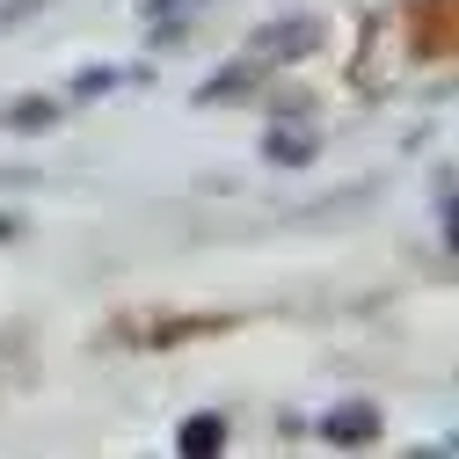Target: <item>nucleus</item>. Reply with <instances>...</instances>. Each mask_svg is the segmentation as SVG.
Listing matches in <instances>:
<instances>
[{
    "label": "nucleus",
    "mask_w": 459,
    "mask_h": 459,
    "mask_svg": "<svg viewBox=\"0 0 459 459\" xmlns=\"http://www.w3.org/2000/svg\"><path fill=\"white\" fill-rule=\"evenodd\" d=\"M321 437L328 445H372L379 437V409H372V401H342V409L321 416Z\"/></svg>",
    "instance_id": "nucleus-1"
},
{
    "label": "nucleus",
    "mask_w": 459,
    "mask_h": 459,
    "mask_svg": "<svg viewBox=\"0 0 459 459\" xmlns=\"http://www.w3.org/2000/svg\"><path fill=\"white\" fill-rule=\"evenodd\" d=\"M416 51L452 59V0H416Z\"/></svg>",
    "instance_id": "nucleus-2"
},
{
    "label": "nucleus",
    "mask_w": 459,
    "mask_h": 459,
    "mask_svg": "<svg viewBox=\"0 0 459 459\" xmlns=\"http://www.w3.org/2000/svg\"><path fill=\"white\" fill-rule=\"evenodd\" d=\"M176 452H183V459H212V452H226V416H190V423L176 430Z\"/></svg>",
    "instance_id": "nucleus-3"
},
{
    "label": "nucleus",
    "mask_w": 459,
    "mask_h": 459,
    "mask_svg": "<svg viewBox=\"0 0 459 459\" xmlns=\"http://www.w3.org/2000/svg\"><path fill=\"white\" fill-rule=\"evenodd\" d=\"M321 30L314 22H277V30H263L255 44H248V59H284V51H307Z\"/></svg>",
    "instance_id": "nucleus-4"
},
{
    "label": "nucleus",
    "mask_w": 459,
    "mask_h": 459,
    "mask_svg": "<svg viewBox=\"0 0 459 459\" xmlns=\"http://www.w3.org/2000/svg\"><path fill=\"white\" fill-rule=\"evenodd\" d=\"M51 117H59V109H51L44 95H22V102L0 109V125H8V132H51Z\"/></svg>",
    "instance_id": "nucleus-5"
},
{
    "label": "nucleus",
    "mask_w": 459,
    "mask_h": 459,
    "mask_svg": "<svg viewBox=\"0 0 459 459\" xmlns=\"http://www.w3.org/2000/svg\"><path fill=\"white\" fill-rule=\"evenodd\" d=\"M263 153H270V160H314V139H307V132H270Z\"/></svg>",
    "instance_id": "nucleus-6"
},
{
    "label": "nucleus",
    "mask_w": 459,
    "mask_h": 459,
    "mask_svg": "<svg viewBox=\"0 0 459 459\" xmlns=\"http://www.w3.org/2000/svg\"><path fill=\"white\" fill-rule=\"evenodd\" d=\"M176 8H197V0H146V15H176Z\"/></svg>",
    "instance_id": "nucleus-7"
}]
</instances>
